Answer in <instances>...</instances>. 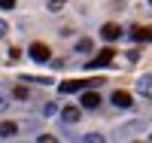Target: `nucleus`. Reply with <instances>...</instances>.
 I'll list each match as a JSON object with an SVG mask.
<instances>
[{"label": "nucleus", "mask_w": 152, "mask_h": 143, "mask_svg": "<svg viewBox=\"0 0 152 143\" xmlns=\"http://www.w3.org/2000/svg\"><path fill=\"white\" fill-rule=\"evenodd\" d=\"M28 55H31V61H37V64H46L49 58H52V52H49V46H46V43H31Z\"/></svg>", "instance_id": "nucleus-1"}, {"label": "nucleus", "mask_w": 152, "mask_h": 143, "mask_svg": "<svg viewBox=\"0 0 152 143\" xmlns=\"http://www.w3.org/2000/svg\"><path fill=\"white\" fill-rule=\"evenodd\" d=\"M113 58H116V52H113V49H104V52H100V55H97L94 61H88L85 67H88V70H94V67H107V64H110Z\"/></svg>", "instance_id": "nucleus-2"}, {"label": "nucleus", "mask_w": 152, "mask_h": 143, "mask_svg": "<svg viewBox=\"0 0 152 143\" xmlns=\"http://www.w3.org/2000/svg\"><path fill=\"white\" fill-rule=\"evenodd\" d=\"M82 88H85V82H79V79H67V82L58 85V92H61V95H76V92H82Z\"/></svg>", "instance_id": "nucleus-3"}, {"label": "nucleus", "mask_w": 152, "mask_h": 143, "mask_svg": "<svg viewBox=\"0 0 152 143\" xmlns=\"http://www.w3.org/2000/svg\"><path fill=\"white\" fill-rule=\"evenodd\" d=\"M82 107L85 110H97L100 107V95L97 92H85V88H82Z\"/></svg>", "instance_id": "nucleus-4"}, {"label": "nucleus", "mask_w": 152, "mask_h": 143, "mask_svg": "<svg viewBox=\"0 0 152 143\" xmlns=\"http://www.w3.org/2000/svg\"><path fill=\"white\" fill-rule=\"evenodd\" d=\"M100 37H104L107 43H113V40L122 37V28H119V24H104V28H100Z\"/></svg>", "instance_id": "nucleus-5"}, {"label": "nucleus", "mask_w": 152, "mask_h": 143, "mask_svg": "<svg viewBox=\"0 0 152 143\" xmlns=\"http://www.w3.org/2000/svg\"><path fill=\"white\" fill-rule=\"evenodd\" d=\"M18 134V125L15 122H0V140H9Z\"/></svg>", "instance_id": "nucleus-6"}, {"label": "nucleus", "mask_w": 152, "mask_h": 143, "mask_svg": "<svg viewBox=\"0 0 152 143\" xmlns=\"http://www.w3.org/2000/svg\"><path fill=\"white\" fill-rule=\"evenodd\" d=\"M113 103H116L119 110H128L131 107V95L128 92H113Z\"/></svg>", "instance_id": "nucleus-7"}, {"label": "nucleus", "mask_w": 152, "mask_h": 143, "mask_svg": "<svg viewBox=\"0 0 152 143\" xmlns=\"http://www.w3.org/2000/svg\"><path fill=\"white\" fill-rule=\"evenodd\" d=\"M131 37H134L137 43H152V28H137Z\"/></svg>", "instance_id": "nucleus-8"}, {"label": "nucleus", "mask_w": 152, "mask_h": 143, "mask_svg": "<svg viewBox=\"0 0 152 143\" xmlns=\"http://www.w3.org/2000/svg\"><path fill=\"white\" fill-rule=\"evenodd\" d=\"M61 119H64L67 125H73V122H79V110H76V107H67V110H61Z\"/></svg>", "instance_id": "nucleus-9"}, {"label": "nucleus", "mask_w": 152, "mask_h": 143, "mask_svg": "<svg viewBox=\"0 0 152 143\" xmlns=\"http://www.w3.org/2000/svg\"><path fill=\"white\" fill-rule=\"evenodd\" d=\"M137 92H140V95H149L152 92V76H143V79L137 82Z\"/></svg>", "instance_id": "nucleus-10"}, {"label": "nucleus", "mask_w": 152, "mask_h": 143, "mask_svg": "<svg viewBox=\"0 0 152 143\" xmlns=\"http://www.w3.org/2000/svg\"><path fill=\"white\" fill-rule=\"evenodd\" d=\"M58 113V103H46V107H43V116H46V119H49V116H55Z\"/></svg>", "instance_id": "nucleus-11"}, {"label": "nucleus", "mask_w": 152, "mask_h": 143, "mask_svg": "<svg viewBox=\"0 0 152 143\" xmlns=\"http://www.w3.org/2000/svg\"><path fill=\"white\" fill-rule=\"evenodd\" d=\"M76 49H79V52H88V49H91V40H88V37H85V40H79V43H76Z\"/></svg>", "instance_id": "nucleus-12"}, {"label": "nucleus", "mask_w": 152, "mask_h": 143, "mask_svg": "<svg viewBox=\"0 0 152 143\" xmlns=\"http://www.w3.org/2000/svg\"><path fill=\"white\" fill-rule=\"evenodd\" d=\"M64 3H67V0H49V9H52V12H58Z\"/></svg>", "instance_id": "nucleus-13"}, {"label": "nucleus", "mask_w": 152, "mask_h": 143, "mask_svg": "<svg viewBox=\"0 0 152 143\" xmlns=\"http://www.w3.org/2000/svg\"><path fill=\"white\" fill-rule=\"evenodd\" d=\"M82 140H85V143H100V140H104V137H100V134H85Z\"/></svg>", "instance_id": "nucleus-14"}, {"label": "nucleus", "mask_w": 152, "mask_h": 143, "mask_svg": "<svg viewBox=\"0 0 152 143\" xmlns=\"http://www.w3.org/2000/svg\"><path fill=\"white\" fill-rule=\"evenodd\" d=\"M3 110H9V98H6V95H0V113H3Z\"/></svg>", "instance_id": "nucleus-15"}, {"label": "nucleus", "mask_w": 152, "mask_h": 143, "mask_svg": "<svg viewBox=\"0 0 152 143\" xmlns=\"http://www.w3.org/2000/svg\"><path fill=\"white\" fill-rule=\"evenodd\" d=\"M6 31H9V24H6L3 18H0V40H3V37H6Z\"/></svg>", "instance_id": "nucleus-16"}, {"label": "nucleus", "mask_w": 152, "mask_h": 143, "mask_svg": "<svg viewBox=\"0 0 152 143\" xmlns=\"http://www.w3.org/2000/svg\"><path fill=\"white\" fill-rule=\"evenodd\" d=\"M15 6V0H0V9H12Z\"/></svg>", "instance_id": "nucleus-17"}, {"label": "nucleus", "mask_w": 152, "mask_h": 143, "mask_svg": "<svg viewBox=\"0 0 152 143\" xmlns=\"http://www.w3.org/2000/svg\"><path fill=\"white\" fill-rule=\"evenodd\" d=\"M149 140H152V134H149Z\"/></svg>", "instance_id": "nucleus-18"}, {"label": "nucleus", "mask_w": 152, "mask_h": 143, "mask_svg": "<svg viewBox=\"0 0 152 143\" xmlns=\"http://www.w3.org/2000/svg\"><path fill=\"white\" fill-rule=\"evenodd\" d=\"M149 3H152V0H149Z\"/></svg>", "instance_id": "nucleus-19"}]
</instances>
